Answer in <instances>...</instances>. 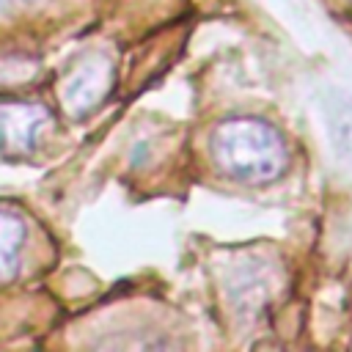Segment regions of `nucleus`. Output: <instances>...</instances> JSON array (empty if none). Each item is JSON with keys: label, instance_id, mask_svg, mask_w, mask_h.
<instances>
[{"label": "nucleus", "instance_id": "1", "mask_svg": "<svg viewBox=\"0 0 352 352\" xmlns=\"http://www.w3.org/2000/svg\"><path fill=\"white\" fill-rule=\"evenodd\" d=\"M217 170L245 184H264L278 179L289 165V146L283 135L253 116L223 121L209 140Z\"/></svg>", "mask_w": 352, "mask_h": 352}, {"label": "nucleus", "instance_id": "3", "mask_svg": "<svg viewBox=\"0 0 352 352\" xmlns=\"http://www.w3.org/2000/svg\"><path fill=\"white\" fill-rule=\"evenodd\" d=\"M110 80H113V63L104 55H88L66 77L60 99L74 116L88 113L91 107H96L104 99Z\"/></svg>", "mask_w": 352, "mask_h": 352}, {"label": "nucleus", "instance_id": "2", "mask_svg": "<svg viewBox=\"0 0 352 352\" xmlns=\"http://www.w3.org/2000/svg\"><path fill=\"white\" fill-rule=\"evenodd\" d=\"M52 116L47 107L33 102H3L0 104V151L22 154L41 143L52 129Z\"/></svg>", "mask_w": 352, "mask_h": 352}, {"label": "nucleus", "instance_id": "4", "mask_svg": "<svg viewBox=\"0 0 352 352\" xmlns=\"http://www.w3.org/2000/svg\"><path fill=\"white\" fill-rule=\"evenodd\" d=\"M28 228L19 214L0 209V280H8L19 270Z\"/></svg>", "mask_w": 352, "mask_h": 352}]
</instances>
